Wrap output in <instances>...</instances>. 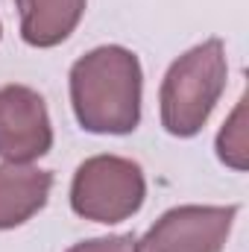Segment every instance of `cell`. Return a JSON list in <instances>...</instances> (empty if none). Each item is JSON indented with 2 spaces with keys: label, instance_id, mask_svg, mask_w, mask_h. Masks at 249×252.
I'll return each instance as SVG.
<instances>
[{
  "label": "cell",
  "instance_id": "obj_1",
  "mask_svg": "<svg viewBox=\"0 0 249 252\" xmlns=\"http://www.w3.org/2000/svg\"><path fill=\"white\" fill-rule=\"evenodd\" d=\"M70 106L76 124L94 135H129L141 124L144 70L132 50L103 44L79 56L70 76Z\"/></svg>",
  "mask_w": 249,
  "mask_h": 252
},
{
  "label": "cell",
  "instance_id": "obj_2",
  "mask_svg": "<svg viewBox=\"0 0 249 252\" xmlns=\"http://www.w3.org/2000/svg\"><path fill=\"white\" fill-rule=\"evenodd\" d=\"M226 76L229 62L223 38H208L182 53L161 79V126L173 138L199 135L226 91Z\"/></svg>",
  "mask_w": 249,
  "mask_h": 252
},
{
  "label": "cell",
  "instance_id": "obj_3",
  "mask_svg": "<svg viewBox=\"0 0 249 252\" xmlns=\"http://www.w3.org/2000/svg\"><path fill=\"white\" fill-rule=\"evenodd\" d=\"M147 199V179L138 161L124 156H91L85 158L70 182V208L82 220L124 223L141 211Z\"/></svg>",
  "mask_w": 249,
  "mask_h": 252
},
{
  "label": "cell",
  "instance_id": "obj_4",
  "mask_svg": "<svg viewBox=\"0 0 249 252\" xmlns=\"http://www.w3.org/2000/svg\"><path fill=\"white\" fill-rule=\"evenodd\" d=\"M235 217L238 205H176L147 229L138 252H223Z\"/></svg>",
  "mask_w": 249,
  "mask_h": 252
},
{
  "label": "cell",
  "instance_id": "obj_5",
  "mask_svg": "<svg viewBox=\"0 0 249 252\" xmlns=\"http://www.w3.org/2000/svg\"><path fill=\"white\" fill-rule=\"evenodd\" d=\"M53 147V124L44 97L30 85L0 88V158L30 164Z\"/></svg>",
  "mask_w": 249,
  "mask_h": 252
},
{
  "label": "cell",
  "instance_id": "obj_6",
  "mask_svg": "<svg viewBox=\"0 0 249 252\" xmlns=\"http://www.w3.org/2000/svg\"><path fill=\"white\" fill-rule=\"evenodd\" d=\"M53 188V173L32 164H0V232L24 226L35 217Z\"/></svg>",
  "mask_w": 249,
  "mask_h": 252
},
{
  "label": "cell",
  "instance_id": "obj_7",
  "mask_svg": "<svg viewBox=\"0 0 249 252\" xmlns=\"http://www.w3.org/2000/svg\"><path fill=\"white\" fill-rule=\"evenodd\" d=\"M85 3L88 0H15L21 15V38L38 50L67 41L85 15Z\"/></svg>",
  "mask_w": 249,
  "mask_h": 252
},
{
  "label": "cell",
  "instance_id": "obj_8",
  "mask_svg": "<svg viewBox=\"0 0 249 252\" xmlns=\"http://www.w3.org/2000/svg\"><path fill=\"white\" fill-rule=\"evenodd\" d=\"M247 153H249V141H247V97L238 100L235 112L229 115V121L223 124V129L217 132V158L244 173L247 170Z\"/></svg>",
  "mask_w": 249,
  "mask_h": 252
},
{
  "label": "cell",
  "instance_id": "obj_9",
  "mask_svg": "<svg viewBox=\"0 0 249 252\" xmlns=\"http://www.w3.org/2000/svg\"><path fill=\"white\" fill-rule=\"evenodd\" d=\"M67 252H138L135 235H106V238H91L82 244H73Z\"/></svg>",
  "mask_w": 249,
  "mask_h": 252
},
{
  "label": "cell",
  "instance_id": "obj_10",
  "mask_svg": "<svg viewBox=\"0 0 249 252\" xmlns=\"http://www.w3.org/2000/svg\"><path fill=\"white\" fill-rule=\"evenodd\" d=\"M0 38H3V24H0Z\"/></svg>",
  "mask_w": 249,
  "mask_h": 252
}]
</instances>
